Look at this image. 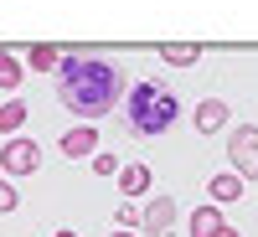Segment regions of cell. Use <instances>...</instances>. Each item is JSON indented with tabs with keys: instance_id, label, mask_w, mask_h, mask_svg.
I'll return each instance as SVG.
<instances>
[{
	"instance_id": "obj_1",
	"label": "cell",
	"mask_w": 258,
	"mask_h": 237,
	"mask_svg": "<svg viewBox=\"0 0 258 237\" xmlns=\"http://www.w3.org/2000/svg\"><path fill=\"white\" fill-rule=\"evenodd\" d=\"M57 98L73 119L98 124L124 103V67L114 57H98V52H73L57 67Z\"/></svg>"
},
{
	"instance_id": "obj_2",
	"label": "cell",
	"mask_w": 258,
	"mask_h": 237,
	"mask_svg": "<svg viewBox=\"0 0 258 237\" xmlns=\"http://www.w3.org/2000/svg\"><path fill=\"white\" fill-rule=\"evenodd\" d=\"M124 114H129V134H145L150 139V134H165V129L181 119V98L170 93V88H160L155 77H145V83L129 88Z\"/></svg>"
},
{
	"instance_id": "obj_3",
	"label": "cell",
	"mask_w": 258,
	"mask_h": 237,
	"mask_svg": "<svg viewBox=\"0 0 258 237\" xmlns=\"http://www.w3.org/2000/svg\"><path fill=\"white\" fill-rule=\"evenodd\" d=\"M0 170H6V176H36L41 170V144L26 139V134H11L0 144Z\"/></svg>"
},
{
	"instance_id": "obj_4",
	"label": "cell",
	"mask_w": 258,
	"mask_h": 237,
	"mask_svg": "<svg viewBox=\"0 0 258 237\" xmlns=\"http://www.w3.org/2000/svg\"><path fill=\"white\" fill-rule=\"evenodd\" d=\"M227 160H232V170H238L243 181H258V129L253 124L227 134Z\"/></svg>"
},
{
	"instance_id": "obj_5",
	"label": "cell",
	"mask_w": 258,
	"mask_h": 237,
	"mask_svg": "<svg viewBox=\"0 0 258 237\" xmlns=\"http://www.w3.org/2000/svg\"><path fill=\"white\" fill-rule=\"evenodd\" d=\"M57 149H62L68 160H93V155H98V129H93V124H78V129L62 134Z\"/></svg>"
},
{
	"instance_id": "obj_6",
	"label": "cell",
	"mask_w": 258,
	"mask_h": 237,
	"mask_svg": "<svg viewBox=\"0 0 258 237\" xmlns=\"http://www.w3.org/2000/svg\"><path fill=\"white\" fill-rule=\"evenodd\" d=\"M227 119H232V109L222 98H202L197 109H191V124H197V134H217V129H227Z\"/></svg>"
},
{
	"instance_id": "obj_7",
	"label": "cell",
	"mask_w": 258,
	"mask_h": 237,
	"mask_svg": "<svg viewBox=\"0 0 258 237\" xmlns=\"http://www.w3.org/2000/svg\"><path fill=\"white\" fill-rule=\"evenodd\" d=\"M170 222H176V201H170V196H150V201H145V227H140V232L165 237Z\"/></svg>"
},
{
	"instance_id": "obj_8",
	"label": "cell",
	"mask_w": 258,
	"mask_h": 237,
	"mask_svg": "<svg viewBox=\"0 0 258 237\" xmlns=\"http://www.w3.org/2000/svg\"><path fill=\"white\" fill-rule=\"evenodd\" d=\"M243 196V176L238 170H217V176L207 181V201H217V206H232Z\"/></svg>"
},
{
	"instance_id": "obj_9",
	"label": "cell",
	"mask_w": 258,
	"mask_h": 237,
	"mask_svg": "<svg viewBox=\"0 0 258 237\" xmlns=\"http://www.w3.org/2000/svg\"><path fill=\"white\" fill-rule=\"evenodd\" d=\"M222 232H227V217L217 211V201H207V206L191 211V237H222Z\"/></svg>"
},
{
	"instance_id": "obj_10",
	"label": "cell",
	"mask_w": 258,
	"mask_h": 237,
	"mask_svg": "<svg viewBox=\"0 0 258 237\" xmlns=\"http://www.w3.org/2000/svg\"><path fill=\"white\" fill-rule=\"evenodd\" d=\"M114 181H119V191H124V196H135V201H140L145 191H150V165H124Z\"/></svg>"
},
{
	"instance_id": "obj_11",
	"label": "cell",
	"mask_w": 258,
	"mask_h": 237,
	"mask_svg": "<svg viewBox=\"0 0 258 237\" xmlns=\"http://www.w3.org/2000/svg\"><path fill=\"white\" fill-rule=\"evenodd\" d=\"M21 124H26V103H21V98H6V103H0V134H16Z\"/></svg>"
},
{
	"instance_id": "obj_12",
	"label": "cell",
	"mask_w": 258,
	"mask_h": 237,
	"mask_svg": "<svg viewBox=\"0 0 258 237\" xmlns=\"http://www.w3.org/2000/svg\"><path fill=\"white\" fill-rule=\"evenodd\" d=\"M26 67H36V72H57V67H62V52H57V47H31V52H26Z\"/></svg>"
},
{
	"instance_id": "obj_13",
	"label": "cell",
	"mask_w": 258,
	"mask_h": 237,
	"mask_svg": "<svg viewBox=\"0 0 258 237\" xmlns=\"http://www.w3.org/2000/svg\"><path fill=\"white\" fill-rule=\"evenodd\" d=\"M160 62H170V67H197L202 47H160Z\"/></svg>"
},
{
	"instance_id": "obj_14",
	"label": "cell",
	"mask_w": 258,
	"mask_h": 237,
	"mask_svg": "<svg viewBox=\"0 0 258 237\" xmlns=\"http://www.w3.org/2000/svg\"><path fill=\"white\" fill-rule=\"evenodd\" d=\"M114 222H119V227H145V206H140L135 196H124L119 211H114Z\"/></svg>"
},
{
	"instance_id": "obj_15",
	"label": "cell",
	"mask_w": 258,
	"mask_h": 237,
	"mask_svg": "<svg viewBox=\"0 0 258 237\" xmlns=\"http://www.w3.org/2000/svg\"><path fill=\"white\" fill-rule=\"evenodd\" d=\"M0 88H6V93H11V88H21V62H16L6 47H0Z\"/></svg>"
},
{
	"instance_id": "obj_16",
	"label": "cell",
	"mask_w": 258,
	"mask_h": 237,
	"mask_svg": "<svg viewBox=\"0 0 258 237\" xmlns=\"http://www.w3.org/2000/svg\"><path fill=\"white\" fill-rule=\"evenodd\" d=\"M16 206H21V196H16V186H11V176H0V217H11Z\"/></svg>"
},
{
	"instance_id": "obj_17",
	"label": "cell",
	"mask_w": 258,
	"mask_h": 237,
	"mask_svg": "<svg viewBox=\"0 0 258 237\" xmlns=\"http://www.w3.org/2000/svg\"><path fill=\"white\" fill-rule=\"evenodd\" d=\"M119 170H124V165H119L114 155H103V149L93 155V176H119Z\"/></svg>"
},
{
	"instance_id": "obj_18",
	"label": "cell",
	"mask_w": 258,
	"mask_h": 237,
	"mask_svg": "<svg viewBox=\"0 0 258 237\" xmlns=\"http://www.w3.org/2000/svg\"><path fill=\"white\" fill-rule=\"evenodd\" d=\"M109 237H135V227H114V232H109Z\"/></svg>"
},
{
	"instance_id": "obj_19",
	"label": "cell",
	"mask_w": 258,
	"mask_h": 237,
	"mask_svg": "<svg viewBox=\"0 0 258 237\" xmlns=\"http://www.w3.org/2000/svg\"><path fill=\"white\" fill-rule=\"evenodd\" d=\"M222 237H243V232H232V227H227V232H222Z\"/></svg>"
},
{
	"instance_id": "obj_20",
	"label": "cell",
	"mask_w": 258,
	"mask_h": 237,
	"mask_svg": "<svg viewBox=\"0 0 258 237\" xmlns=\"http://www.w3.org/2000/svg\"><path fill=\"white\" fill-rule=\"evenodd\" d=\"M57 237H78V232H57Z\"/></svg>"
}]
</instances>
